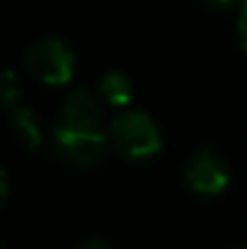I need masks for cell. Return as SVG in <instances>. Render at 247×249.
I'll use <instances>...</instances> for the list:
<instances>
[{
	"label": "cell",
	"mask_w": 247,
	"mask_h": 249,
	"mask_svg": "<svg viewBox=\"0 0 247 249\" xmlns=\"http://www.w3.org/2000/svg\"><path fill=\"white\" fill-rule=\"evenodd\" d=\"M109 143L126 160H148L160 153L163 136L158 124L143 111H121L109 124Z\"/></svg>",
	"instance_id": "cell-1"
},
{
	"label": "cell",
	"mask_w": 247,
	"mask_h": 249,
	"mask_svg": "<svg viewBox=\"0 0 247 249\" xmlns=\"http://www.w3.org/2000/svg\"><path fill=\"white\" fill-rule=\"evenodd\" d=\"M27 68L46 85H66L76 71V53L58 39H44L29 46Z\"/></svg>",
	"instance_id": "cell-2"
},
{
	"label": "cell",
	"mask_w": 247,
	"mask_h": 249,
	"mask_svg": "<svg viewBox=\"0 0 247 249\" xmlns=\"http://www.w3.org/2000/svg\"><path fill=\"white\" fill-rule=\"evenodd\" d=\"M54 145L68 162L78 167H92L104 155L107 136L102 131H76L58 126L54 131Z\"/></svg>",
	"instance_id": "cell-3"
},
{
	"label": "cell",
	"mask_w": 247,
	"mask_h": 249,
	"mask_svg": "<svg viewBox=\"0 0 247 249\" xmlns=\"http://www.w3.org/2000/svg\"><path fill=\"white\" fill-rule=\"evenodd\" d=\"M187 184L201 196H216L228 186V169L213 150L204 148L187 165Z\"/></svg>",
	"instance_id": "cell-4"
},
{
	"label": "cell",
	"mask_w": 247,
	"mask_h": 249,
	"mask_svg": "<svg viewBox=\"0 0 247 249\" xmlns=\"http://www.w3.org/2000/svg\"><path fill=\"white\" fill-rule=\"evenodd\" d=\"M61 126L76 131H102V114L95 94L90 89H76L63 104Z\"/></svg>",
	"instance_id": "cell-5"
},
{
	"label": "cell",
	"mask_w": 247,
	"mask_h": 249,
	"mask_svg": "<svg viewBox=\"0 0 247 249\" xmlns=\"http://www.w3.org/2000/svg\"><path fill=\"white\" fill-rule=\"evenodd\" d=\"M12 128L19 143L27 150H37L41 145V126L37 121V114L27 107H12Z\"/></svg>",
	"instance_id": "cell-6"
},
{
	"label": "cell",
	"mask_w": 247,
	"mask_h": 249,
	"mask_svg": "<svg viewBox=\"0 0 247 249\" xmlns=\"http://www.w3.org/2000/svg\"><path fill=\"white\" fill-rule=\"evenodd\" d=\"M99 94L112 104V107H126L133 99V85L124 73H107L99 80Z\"/></svg>",
	"instance_id": "cell-7"
},
{
	"label": "cell",
	"mask_w": 247,
	"mask_h": 249,
	"mask_svg": "<svg viewBox=\"0 0 247 249\" xmlns=\"http://www.w3.org/2000/svg\"><path fill=\"white\" fill-rule=\"evenodd\" d=\"M17 94H19V85H17V78H15V73L10 71V68H5V73H2V97H5V104L12 109L15 107V99H17Z\"/></svg>",
	"instance_id": "cell-8"
},
{
	"label": "cell",
	"mask_w": 247,
	"mask_h": 249,
	"mask_svg": "<svg viewBox=\"0 0 247 249\" xmlns=\"http://www.w3.org/2000/svg\"><path fill=\"white\" fill-rule=\"evenodd\" d=\"M240 44L247 53V0H243V10H240Z\"/></svg>",
	"instance_id": "cell-9"
},
{
	"label": "cell",
	"mask_w": 247,
	"mask_h": 249,
	"mask_svg": "<svg viewBox=\"0 0 247 249\" xmlns=\"http://www.w3.org/2000/svg\"><path fill=\"white\" fill-rule=\"evenodd\" d=\"M78 249H107V245H104L102 240H95V237H92V240H85Z\"/></svg>",
	"instance_id": "cell-10"
},
{
	"label": "cell",
	"mask_w": 247,
	"mask_h": 249,
	"mask_svg": "<svg viewBox=\"0 0 247 249\" xmlns=\"http://www.w3.org/2000/svg\"><path fill=\"white\" fill-rule=\"evenodd\" d=\"M204 5H209V7H230L233 2H238V0H201Z\"/></svg>",
	"instance_id": "cell-11"
},
{
	"label": "cell",
	"mask_w": 247,
	"mask_h": 249,
	"mask_svg": "<svg viewBox=\"0 0 247 249\" xmlns=\"http://www.w3.org/2000/svg\"><path fill=\"white\" fill-rule=\"evenodd\" d=\"M238 249H247V245H245V247H238Z\"/></svg>",
	"instance_id": "cell-12"
}]
</instances>
